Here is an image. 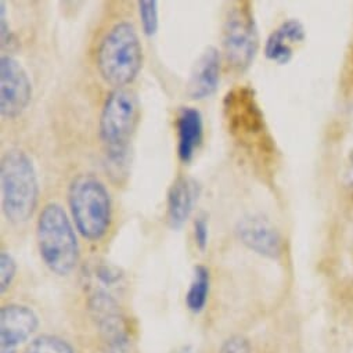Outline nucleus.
<instances>
[{
    "mask_svg": "<svg viewBox=\"0 0 353 353\" xmlns=\"http://www.w3.org/2000/svg\"><path fill=\"white\" fill-rule=\"evenodd\" d=\"M0 185L5 218L14 225L28 222L39 203V181L34 161L24 150L10 148L3 154Z\"/></svg>",
    "mask_w": 353,
    "mask_h": 353,
    "instance_id": "obj_1",
    "label": "nucleus"
},
{
    "mask_svg": "<svg viewBox=\"0 0 353 353\" xmlns=\"http://www.w3.org/2000/svg\"><path fill=\"white\" fill-rule=\"evenodd\" d=\"M100 77L115 89L130 85L143 65V46L133 24L117 23L101 39L96 59Z\"/></svg>",
    "mask_w": 353,
    "mask_h": 353,
    "instance_id": "obj_2",
    "label": "nucleus"
},
{
    "mask_svg": "<svg viewBox=\"0 0 353 353\" xmlns=\"http://www.w3.org/2000/svg\"><path fill=\"white\" fill-rule=\"evenodd\" d=\"M37 240L42 261L57 276H68L79 261V244L74 226L57 203L46 204L37 222Z\"/></svg>",
    "mask_w": 353,
    "mask_h": 353,
    "instance_id": "obj_3",
    "label": "nucleus"
},
{
    "mask_svg": "<svg viewBox=\"0 0 353 353\" xmlns=\"http://www.w3.org/2000/svg\"><path fill=\"white\" fill-rule=\"evenodd\" d=\"M68 205L75 228L83 239L99 241L108 233L112 221L111 196L97 176H75L68 188Z\"/></svg>",
    "mask_w": 353,
    "mask_h": 353,
    "instance_id": "obj_4",
    "label": "nucleus"
},
{
    "mask_svg": "<svg viewBox=\"0 0 353 353\" xmlns=\"http://www.w3.org/2000/svg\"><path fill=\"white\" fill-rule=\"evenodd\" d=\"M137 117V100L133 93L125 89H114L107 96L99 121V136L105 148L107 162L117 172H121L126 165Z\"/></svg>",
    "mask_w": 353,
    "mask_h": 353,
    "instance_id": "obj_5",
    "label": "nucleus"
},
{
    "mask_svg": "<svg viewBox=\"0 0 353 353\" xmlns=\"http://www.w3.org/2000/svg\"><path fill=\"white\" fill-rule=\"evenodd\" d=\"M223 108L229 132L243 147L262 154L273 152V139L251 88L236 86L232 89L225 97Z\"/></svg>",
    "mask_w": 353,
    "mask_h": 353,
    "instance_id": "obj_6",
    "label": "nucleus"
},
{
    "mask_svg": "<svg viewBox=\"0 0 353 353\" xmlns=\"http://www.w3.org/2000/svg\"><path fill=\"white\" fill-rule=\"evenodd\" d=\"M222 45L233 68L245 71L251 67L259 50V34L250 2H239L230 9L223 26Z\"/></svg>",
    "mask_w": 353,
    "mask_h": 353,
    "instance_id": "obj_7",
    "label": "nucleus"
},
{
    "mask_svg": "<svg viewBox=\"0 0 353 353\" xmlns=\"http://www.w3.org/2000/svg\"><path fill=\"white\" fill-rule=\"evenodd\" d=\"M32 100V83L23 64L12 56L0 60V114L6 119L19 118Z\"/></svg>",
    "mask_w": 353,
    "mask_h": 353,
    "instance_id": "obj_8",
    "label": "nucleus"
},
{
    "mask_svg": "<svg viewBox=\"0 0 353 353\" xmlns=\"http://www.w3.org/2000/svg\"><path fill=\"white\" fill-rule=\"evenodd\" d=\"M239 240L255 254L269 259H279L283 255L284 244L279 230L265 218L250 215L236 225Z\"/></svg>",
    "mask_w": 353,
    "mask_h": 353,
    "instance_id": "obj_9",
    "label": "nucleus"
},
{
    "mask_svg": "<svg viewBox=\"0 0 353 353\" xmlns=\"http://www.w3.org/2000/svg\"><path fill=\"white\" fill-rule=\"evenodd\" d=\"M201 186L189 176H179L168 193L166 221L170 229L179 230L190 218L200 197Z\"/></svg>",
    "mask_w": 353,
    "mask_h": 353,
    "instance_id": "obj_10",
    "label": "nucleus"
},
{
    "mask_svg": "<svg viewBox=\"0 0 353 353\" xmlns=\"http://www.w3.org/2000/svg\"><path fill=\"white\" fill-rule=\"evenodd\" d=\"M38 327L34 310L24 305H6L0 312V346L16 349Z\"/></svg>",
    "mask_w": 353,
    "mask_h": 353,
    "instance_id": "obj_11",
    "label": "nucleus"
},
{
    "mask_svg": "<svg viewBox=\"0 0 353 353\" xmlns=\"http://www.w3.org/2000/svg\"><path fill=\"white\" fill-rule=\"evenodd\" d=\"M221 81V54L214 46H210L200 56L190 75L188 94L193 100H204L212 96Z\"/></svg>",
    "mask_w": 353,
    "mask_h": 353,
    "instance_id": "obj_12",
    "label": "nucleus"
},
{
    "mask_svg": "<svg viewBox=\"0 0 353 353\" xmlns=\"http://www.w3.org/2000/svg\"><path fill=\"white\" fill-rule=\"evenodd\" d=\"M306 38L303 24L296 19L281 23L265 43V56L277 64H287L294 56V45L302 43Z\"/></svg>",
    "mask_w": 353,
    "mask_h": 353,
    "instance_id": "obj_13",
    "label": "nucleus"
},
{
    "mask_svg": "<svg viewBox=\"0 0 353 353\" xmlns=\"http://www.w3.org/2000/svg\"><path fill=\"white\" fill-rule=\"evenodd\" d=\"M178 155L182 162L188 163L193 159L204 136V119L201 112L194 107H182L178 119Z\"/></svg>",
    "mask_w": 353,
    "mask_h": 353,
    "instance_id": "obj_14",
    "label": "nucleus"
},
{
    "mask_svg": "<svg viewBox=\"0 0 353 353\" xmlns=\"http://www.w3.org/2000/svg\"><path fill=\"white\" fill-rule=\"evenodd\" d=\"M92 294L103 292L114 295L123 287V273L119 268L107 262H94L85 273ZM115 296V295H114Z\"/></svg>",
    "mask_w": 353,
    "mask_h": 353,
    "instance_id": "obj_15",
    "label": "nucleus"
},
{
    "mask_svg": "<svg viewBox=\"0 0 353 353\" xmlns=\"http://www.w3.org/2000/svg\"><path fill=\"white\" fill-rule=\"evenodd\" d=\"M208 294H210V272L205 266L199 265L194 268V277L186 294L188 307L194 313H200L207 305Z\"/></svg>",
    "mask_w": 353,
    "mask_h": 353,
    "instance_id": "obj_16",
    "label": "nucleus"
},
{
    "mask_svg": "<svg viewBox=\"0 0 353 353\" xmlns=\"http://www.w3.org/2000/svg\"><path fill=\"white\" fill-rule=\"evenodd\" d=\"M26 353H74V350L61 338L42 335L28 346Z\"/></svg>",
    "mask_w": 353,
    "mask_h": 353,
    "instance_id": "obj_17",
    "label": "nucleus"
},
{
    "mask_svg": "<svg viewBox=\"0 0 353 353\" xmlns=\"http://www.w3.org/2000/svg\"><path fill=\"white\" fill-rule=\"evenodd\" d=\"M139 14L144 35L154 37L158 31V2L155 0H141L139 2Z\"/></svg>",
    "mask_w": 353,
    "mask_h": 353,
    "instance_id": "obj_18",
    "label": "nucleus"
},
{
    "mask_svg": "<svg viewBox=\"0 0 353 353\" xmlns=\"http://www.w3.org/2000/svg\"><path fill=\"white\" fill-rule=\"evenodd\" d=\"M17 272V265L14 258L9 252H2L0 255V291L2 294L12 285Z\"/></svg>",
    "mask_w": 353,
    "mask_h": 353,
    "instance_id": "obj_19",
    "label": "nucleus"
},
{
    "mask_svg": "<svg viewBox=\"0 0 353 353\" xmlns=\"http://www.w3.org/2000/svg\"><path fill=\"white\" fill-rule=\"evenodd\" d=\"M193 229H194L196 244L201 251H204L208 245V239H210V226H208L207 218L205 216H199L194 221Z\"/></svg>",
    "mask_w": 353,
    "mask_h": 353,
    "instance_id": "obj_20",
    "label": "nucleus"
},
{
    "mask_svg": "<svg viewBox=\"0 0 353 353\" xmlns=\"http://www.w3.org/2000/svg\"><path fill=\"white\" fill-rule=\"evenodd\" d=\"M219 353H251V345L244 336L236 335L222 345Z\"/></svg>",
    "mask_w": 353,
    "mask_h": 353,
    "instance_id": "obj_21",
    "label": "nucleus"
},
{
    "mask_svg": "<svg viewBox=\"0 0 353 353\" xmlns=\"http://www.w3.org/2000/svg\"><path fill=\"white\" fill-rule=\"evenodd\" d=\"M345 188H346L347 196L353 203V148L347 154L346 163H345Z\"/></svg>",
    "mask_w": 353,
    "mask_h": 353,
    "instance_id": "obj_22",
    "label": "nucleus"
},
{
    "mask_svg": "<svg viewBox=\"0 0 353 353\" xmlns=\"http://www.w3.org/2000/svg\"><path fill=\"white\" fill-rule=\"evenodd\" d=\"M0 19H2V45H5L10 39V31L6 19V2H2V14H0Z\"/></svg>",
    "mask_w": 353,
    "mask_h": 353,
    "instance_id": "obj_23",
    "label": "nucleus"
},
{
    "mask_svg": "<svg viewBox=\"0 0 353 353\" xmlns=\"http://www.w3.org/2000/svg\"><path fill=\"white\" fill-rule=\"evenodd\" d=\"M174 353H199V352L194 347H192V346H186V347H182L181 350L174 352Z\"/></svg>",
    "mask_w": 353,
    "mask_h": 353,
    "instance_id": "obj_24",
    "label": "nucleus"
},
{
    "mask_svg": "<svg viewBox=\"0 0 353 353\" xmlns=\"http://www.w3.org/2000/svg\"><path fill=\"white\" fill-rule=\"evenodd\" d=\"M0 353H16V349L8 347V346H0Z\"/></svg>",
    "mask_w": 353,
    "mask_h": 353,
    "instance_id": "obj_25",
    "label": "nucleus"
}]
</instances>
